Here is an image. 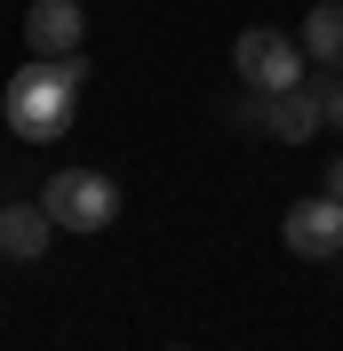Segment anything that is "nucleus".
<instances>
[{"mask_svg":"<svg viewBox=\"0 0 343 351\" xmlns=\"http://www.w3.org/2000/svg\"><path fill=\"white\" fill-rule=\"evenodd\" d=\"M320 88V112H327V128H343V72H327V80H311Z\"/></svg>","mask_w":343,"mask_h":351,"instance_id":"obj_9","label":"nucleus"},{"mask_svg":"<svg viewBox=\"0 0 343 351\" xmlns=\"http://www.w3.org/2000/svg\"><path fill=\"white\" fill-rule=\"evenodd\" d=\"M232 64H239V80L256 88V96H279V88H303L311 80V56H303V40L296 32H272V24H248L232 40Z\"/></svg>","mask_w":343,"mask_h":351,"instance_id":"obj_2","label":"nucleus"},{"mask_svg":"<svg viewBox=\"0 0 343 351\" xmlns=\"http://www.w3.org/2000/svg\"><path fill=\"white\" fill-rule=\"evenodd\" d=\"M40 208L56 216V232H104V223L120 216V184L96 176V168H64V176H48Z\"/></svg>","mask_w":343,"mask_h":351,"instance_id":"obj_3","label":"nucleus"},{"mask_svg":"<svg viewBox=\"0 0 343 351\" xmlns=\"http://www.w3.org/2000/svg\"><path fill=\"white\" fill-rule=\"evenodd\" d=\"M168 351H184V343H168Z\"/></svg>","mask_w":343,"mask_h":351,"instance_id":"obj_11","label":"nucleus"},{"mask_svg":"<svg viewBox=\"0 0 343 351\" xmlns=\"http://www.w3.org/2000/svg\"><path fill=\"white\" fill-rule=\"evenodd\" d=\"M24 48H32V56H80L88 48L80 0H32V8H24Z\"/></svg>","mask_w":343,"mask_h":351,"instance_id":"obj_5","label":"nucleus"},{"mask_svg":"<svg viewBox=\"0 0 343 351\" xmlns=\"http://www.w3.org/2000/svg\"><path fill=\"white\" fill-rule=\"evenodd\" d=\"M320 88L303 80V88H279V96H263V128L279 136V144H311V136H320Z\"/></svg>","mask_w":343,"mask_h":351,"instance_id":"obj_6","label":"nucleus"},{"mask_svg":"<svg viewBox=\"0 0 343 351\" xmlns=\"http://www.w3.org/2000/svg\"><path fill=\"white\" fill-rule=\"evenodd\" d=\"M279 240H287V256H303V263H335L343 256V199L335 192L296 199V208L279 216Z\"/></svg>","mask_w":343,"mask_h":351,"instance_id":"obj_4","label":"nucleus"},{"mask_svg":"<svg viewBox=\"0 0 343 351\" xmlns=\"http://www.w3.org/2000/svg\"><path fill=\"white\" fill-rule=\"evenodd\" d=\"M303 56L320 72H343V0H311V16H303Z\"/></svg>","mask_w":343,"mask_h":351,"instance_id":"obj_8","label":"nucleus"},{"mask_svg":"<svg viewBox=\"0 0 343 351\" xmlns=\"http://www.w3.org/2000/svg\"><path fill=\"white\" fill-rule=\"evenodd\" d=\"M327 192H335V199H343V152H335V160H327Z\"/></svg>","mask_w":343,"mask_h":351,"instance_id":"obj_10","label":"nucleus"},{"mask_svg":"<svg viewBox=\"0 0 343 351\" xmlns=\"http://www.w3.org/2000/svg\"><path fill=\"white\" fill-rule=\"evenodd\" d=\"M48 232H56V216H48L40 199H32V208H24V199H16V208H0V256L32 263V256L48 247Z\"/></svg>","mask_w":343,"mask_h":351,"instance_id":"obj_7","label":"nucleus"},{"mask_svg":"<svg viewBox=\"0 0 343 351\" xmlns=\"http://www.w3.org/2000/svg\"><path fill=\"white\" fill-rule=\"evenodd\" d=\"M80 88H88V64H80V56H32L16 80H8V128H16L24 144H56V136H72Z\"/></svg>","mask_w":343,"mask_h":351,"instance_id":"obj_1","label":"nucleus"}]
</instances>
